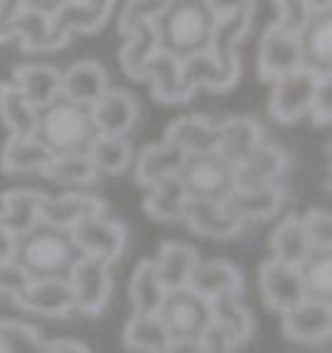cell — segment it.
Listing matches in <instances>:
<instances>
[{"label": "cell", "instance_id": "1", "mask_svg": "<svg viewBox=\"0 0 332 353\" xmlns=\"http://www.w3.org/2000/svg\"><path fill=\"white\" fill-rule=\"evenodd\" d=\"M216 19L218 16L205 0H166L154 19L158 52L172 55L179 63L208 52Z\"/></svg>", "mask_w": 332, "mask_h": 353}, {"label": "cell", "instance_id": "2", "mask_svg": "<svg viewBox=\"0 0 332 353\" xmlns=\"http://www.w3.org/2000/svg\"><path fill=\"white\" fill-rule=\"evenodd\" d=\"M83 257L70 236V229H57L39 221L34 229L16 236L11 260L21 268L29 281L42 278H70L76 263Z\"/></svg>", "mask_w": 332, "mask_h": 353}, {"label": "cell", "instance_id": "3", "mask_svg": "<svg viewBox=\"0 0 332 353\" xmlns=\"http://www.w3.org/2000/svg\"><path fill=\"white\" fill-rule=\"evenodd\" d=\"M32 135L50 154L57 156L86 154L99 132H96V125L91 117V107L70 101L65 97H57L47 107L37 110Z\"/></svg>", "mask_w": 332, "mask_h": 353}, {"label": "cell", "instance_id": "4", "mask_svg": "<svg viewBox=\"0 0 332 353\" xmlns=\"http://www.w3.org/2000/svg\"><path fill=\"white\" fill-rule=\"evenodd\" d=\"M177 179L189 200L226 203L236 188V169L218 151L185 156V164L177 172Z\"/></svg>", "mask_w": 332, "mask_h": 353}, {"label": "cell", "instance_id": "5", "mask_svg": "<svg viewBox=\"0 0 332 353\" xmlns=\"http://www.w3.org/2000/svg\"><path fill=\"white\" fill-rule=\"evenodd\" d=\"M169 341H198L211 325V301L195 294L189 286L169 288L156 312Z\"/></svg>", "mask_w": 332, "mask_h": 353}, {"label": "cell", "instance_id": "6", "mask_svg": "<svg viewBox=\"0 0 332 353\" xmlns=\"http://www.w3.org/2000/svg\"><path fill=\"white\" fill-rule=\"evenodd\" d=\"M320 78L322 76L311 73L307 68H299L293 73L276 78L273 81V91H270V101H267L270 117L283 122V125H291V122L307 117Z\"/></svg>", "mask_w": 332, "mask_h": 353}, {"label": "cell", "instance_id": "7", "mask_svg": "<svg viewBox=\"0 0 332 353\" xmlns=\"http://www.w3.org/2000/svg\"><path fill=\"white\" fill-rule=\"evenodd\" d=\"M70 236L78 244V250L83 252V257H96L107 265L117 263L125 252V244H127L125 223L107 219L104 213L81 219L70 229Z\"/></svg>", "mask_w": 332, "mask_h": 353}, {"label": "cell", "instance_id": "8", "mask_svg": "<svg viewBox=\"0 0 332 353\" xmlns=\"http://www.w3.org/2000/svg\"><path fill=\"white\" fill-rule=\"evenodd\" d=\"M68 281L73 288V312L89 317L104 312L112 294V265L96 257H81Z\"/></svg>", "mask_w": 332, "mask_h": 353}, {"label": "cell", "instance_id": "9", "mask_svg": "<svg viewBox=\"0 0 332 353\" xmlns=\"http://www.w3.org/2000/svg\"><path fill=\"white\" fill-rule=\"evenodd\" d=\"M301 65V47L299 37L283 29L273 21L260 39V55H257V76L265 83H273L276 78L299 70Z\"/></svg>", "mask_w": 332, "mask_h": 353}, {"label": "cell", "instance_id": "10", "mask_svg": "<svg viewBox=\"0 0 332 353\" xmlns=\"http://www.w3.org/2000/svg\"><path fill=\"white\" fill-rule=\"evenodd\" d=\"M114 0H99V3H83V0H68L60 6L50 19H52V32L57 42L68 47L76 34H94L107 23Z\"/></svg>", "mask_w": 332, "mask_h": 353}, {"label": "cell", "instance_id": "11", "mask_svg": "<svg viewBox=\"0 0 332 353\" xmlns=\"http://www.w3.org/2000/svg\"><path fill=\"white\" fill-rule=\"evenodd\" d=\"M296 37L301 65L317 76H332V11H314Z\"/></svg>", "mask_w": 332, "mask_h": 353}, {"label": "cell", "instance_id": "12", "mask_svg": "<svg viewBox=\"0 0 332 353\" xmlns=\"http://www.w3.org/2000/svg\"><path fill=\"white\" fill-rule=\"evenodd\" d=\"M260 291H262L267 309H273L278 314H283L304 301L299 270L293 265L278 263L273 257L260 268Z\"/></svg>", "mask_w": 332, "mask_h": 353}, {"label": "cell", "instance_id": "13", "mask_svg": "<svg viewBox=\"0 0 332 353\" xmlns=\"http://www.w3.org/2000/svg\"><path fill=\"white\" fill-rule=\"evenodd\" d=\"M286 188L280 182H273V185H255V188H234L223 205L249 226L252 221L273 219L286 205Z\"/></svg>", "mask_w": 332, "mask_h": 353}, {"label": "cell", "instance_id": "14", "mask_svg": "<svg viewBox=\"0 0 332 353\" xmlns=\"http://www.w3.org/2000/svg\"><path fill=\"white\" fill-rule=\"evenodd\" d=\"M182 221L200 236L208 239H234L247 229V223L239 221L223 203H208V200H189L185 203Z\"/></svg>", "mask_w": 332, "mask_h": 353}, {"label": "cell", "instance_id": "15", "mask_svg": "<svg viewBox=\"0 0 332 353\" xmlns=\"http://www.w3.org/2000/svg\"><path fill=\"white\" fill-rule=\"evenodd\" d=\"M242 73L239 55L231 60H216L211 52H200L182 63V78L185 86L195 94L198 88H211V91H229L236 86Z\"/></svg>", "mask_w": 332, "mask_h": 353}, {"label": "cell", "instance_id": "16", "mask_svg": "<svg viewBox=\"0 0 332 353\" xmlns=\"http://www.w3.org/2000/svg\"><path fill=\"white\" fill-rule=\"evenodd\" d=\"M283 317V335L296 343H324L332 332V304L324 301H309L280 314Z\"/></svg>", "mask_w": 332, "mask_h": 353}, {"label": "cell", "instance_id": "17", "mask_svg": "<svg viewBox=\"0 0 332 353\" xmlns=\"http://www.w3.org/2000/svg\"><path fill=\"white\" fill-rule=\"evenodd\" d=\"M13 304L42 317H68L73 312V288L65 278L29 281Z\"/></svg>", "mask_w": 332, "mask_h": 353}, {"label": "cell", "instance_id": "18", "mask_svg": "<svg viewBox=\"0 0 332 353\" xmlns=\"http://www.w3.org/2000/svg\"><path fill=\"white\" fill-rule=\"evenodd\" d=\"M91 117L99 135H127L141 117V107L133 94L110 88L96 104H91Z\"/></svg>", "mask_w": 332, "mask_h": 353}, {"label": "cell", "instance_id": "19", "mask_svg": "<svg viewBox=\"0 0 332 353\" xmlns=\"http://www.w3.org/2000/svg\"><path fill=\"white\" fill-rule=\"evenodd\" d=\"M236 169V188H255V185H273L288 172V154L276 143L257 145L234 166Z\"/></svg>", "mask_w": 332, "mask_h": 353}, {"label": "cell", "instance_id": "20", "mask_svg": "<svg viewBox=\"0 0 332 353\" xmlns=\"http://www.w3.org/2000/svg\"><path fill=\"white\" fill-rule=\"evenodd\" d=\"M110 91V76L96 60H78L60 73V97L78 104H96Z\"/></svg>", "mask_w": 332, "mask_h": 353}, {"label": "cell", "instance_id": "21", "mask_svg": "<svg viewBox=\"0 0 332 353\" xmlns=\"http://www.w3.org/2000/svg\"><path fill=\"white\" fill-rule=\"evenodd\" d=\"M187 286L208 301L218 296H242L244 276L229 260H208V263L200 260L189 276Z\"/></svg>", "mask_w": 332, "mask_h": 353}, {"label": "cell", "instance_id": "22", "mask_svg": "<svg viewBox=\"0 0 332 353\" xmlns=\"http://www.w3.org/2000/svg\"><path fill=\"white\" fill-rule=\"evenodd\" d=\"M104 210H107V205L96 195H81V192H68L60 198L45 195L42 205H39V221L57 226V229H73L81 219L99 216Z\"/></svg>", "mask_w": 332, "mask_h": 353}, {"label": "cell", "instance_id": "23", "mask_svg": "<svg viewBox=\"0 0 332 353\" xmlns=\"http://www.w3.org/2000/svg\"><path fill=\"white\" fill-rule=\"evenodd\" d=\"M143 81L151 83L154 99L161 104H185L192 99V91L185 86V78H182V63L172 55L156 52L151 63L145 65Z\"/></svg>", "mask_w": 332, "mask_h": 353}, {"label": "cell", "instance_id": "24", "mask_svg": "<svg viewBox=\"0 0 332 353\" xmlns=\"http://www.w3.org/2000/svg\"><path fill=\"white\" fill-rule=\"evenodd\" d=\"M164 141L182 148L185 156L208 154V151H216V145H218V122L208 120L203 114L179 117L166 128Z\"/></svg>", "mask_w": 332, "mask_h": 353}, {"label": "cell", "instance_id": "25", "mask_svg": "<svg viewBox=\"0 0 332 353\" xmlns=\"http://www.w3.org/2000/svg\"><path fill=\"white\" fill-rule=\"evenodd\" d=\"M265 141L262 125L255 117H229L218 122V145L216 151L226 156L234 166L247 154H252L257 145Z\"/></svg>", "mask_w": 332, "mask_h": 353}, {"label": "cell", "instance_id": "26", "mask_svg": "<svg viewBox=\"0 0 332 353\" xmlns=\"http://www.w3.org/2000/svg\"><path fill=\"white\" fill-rule=\"evenodd\" d=\"M185 164V151L169 141L145 145L138 161H135V182L141 188H151L166 176H177V172Z\"/></svg>", "mask_w": 332, "mask_h": 353}, {"label": "cell", "instance_id": "27", "mask_svg": "<svg viewBox=\"0 0 332 353\" xmlns=\"http://www.w3.org/2000/svg\"><path fill=\"white\" fill-rule=\"evenodd\" d=\"M11 83L26 97L34 110H42L60 97V70L52 65L29 63V65L13 68Z\"/></svg>", "mask_w": 332, "mask_h": 353}, {"label": "cell", "instance_id": "28", "mask_svg": "<svg viewBox=\"0 0 332 353\" xmlns=\"http://www.w3.org/2000/svg\"><path fill=\"white\" fill-rule=\"evenodd\" d=\"M45 192L29 188H16L3 192L0 198V216L6 221V226L13 232V236H21L29 229L39 223V205H42Z\"/></svg>", "mask_w": 332, "mask_h": 353}, {"label": "cell", "instance_id": "29", "mask_svg": "<svg viewBox=\"0 0 332 353\" xmlns=\"http://www.w3.org/2000/svg\"><path fill=\"white\" fill-rule=\"evenodd\" d=\"M156 270L161 283L169 288H182L189 283V276L195 270V265L200 263V254L195 247H189L185 242H166L161 244V250L156 254Z\"/></svg>", "mask_w": 332, "mask_h": 353}, {"label": "cell", "instance_id": "30", "mask_svg": "<svg viewBox=\"0 0 332 353\" xmlns=\"http://www.w3.org/2000/svg\"><path fill=\"white\" fill-rule=\"evenodd\" d=\"M252 16H255V8H239V11L218 16L216 26H213L208 52L216 60H231L239 55V42L252 29Z\"/></svg>", "mask_w": 332, "mask_h": 353}, {"label": "cell", "instance_id": "31", "mask_svg": "<svg viewBox=\"0 0 332 353\" xmlns=\"http://www.w3.org/2000/svg\"><path fill=\"white\" fill-rule=\"evenodd\" d=\"M50 159H52V154L34 135H11L3 145V154H0V169L6 174L42 172Z\"/></svg>", "mask_w": 332, "mask_h": 353}, {"label": "cell", "instance_id": "32", "mask_svg": "<svg viewBox=\"0 0 332 353\" xmlns=\"http://www.w3.org/2000/svg\"><path fill=\"white\" fill-rule=\"evenodd\" d=\"M304 299L332 304V250H309L296 265Z\"/></svg>", "mask_w": 332, "mask_h": 353}, {"label": "cell", "instance_id": "33", "mask_svg": "<svg viewBox=\"0 0 332 353\" xmlns=\"http://www.w3.org/2000/svg\"><path fill=\"white\" fill-rule=\"evenodd\" d=\"M185 203H187V195H185L182 182H179L177 176H166V179L148 188V195L143 200V210L154 221L174 223V221H182Z\"/></svg>", "mask_w": 332, "mask_h": 353}, {"label": "cell", "instance_id": "34", "mask_svg": "<svg viewBox=\"0 0 332 353\" xmlns=\"http://www.w3.org/2000/svg\"><path fill=\"white\" fill-rule=\"evenodd\" d=\"M158 52V42H156L154 21L135 26L130 34H125V44L120 50V65L133 81H143L145 65L151 63V57Z\"/></svg>", "mask_w": 332, "mask_h": 353}, {"label": "cell", "instance_id": "35", "mask_svg": "<svg viewBox=\"0 0 332 353\" xmlns=\"http://www.w3.org/2000/svg\"><path fill=\"white\" fill-rule=\"evenodd\" d=\"M13 39L21 42L26 52H45V50H63L52 32V19L32 8H23L13 23Z\"/></svg>", "mask_w": 332, "mask_h": 353}, {"label": "cell", "instance_id": "36", "mask_svg": "<svg viewBox=\"0 0 332 353\" xmlns=\"http://www.w3.org/2000/svg\"><path fill=\"white\" fill-rule=\"evenodd\" d=\"M309 239H307V232L301 226L299 216H286L270 234V252H273V260H278V263L296 268L309 254Z\"/></svg>", "mask_w": 332, "mask_h": 353}, {"label": "cell", "instance_id": "37", "mask_svg": "<svg viewBox=\"0 0 332 353\" xmlns=\"http://www.w3.org/2000/svg\"><path fill=\"white\" fill-rule=\"evenodd\" d=\"M166 286L158 278L154 260H141L130 278V301L135 314H156L164 301Z\"/></svg>", "mask_w": 332, "mask_h": 353}, {"label": "cell", "instance_id": "38", "mask_svg": "<svg viewBox=\"0 0 332 353\" xmlns=\"http://www.w3.org/2000/svg\"><path fill=\"white\" fill-rule=\"evenodd\" d=\"M86 154L99 174H125L133 164V145L125 135H96Z\"/></svg>", "mask_w": 332, "mask_h": 353}, {"label": "cell", "instance_id": "39", "mask_svg": "<svg viewBox=\"0 0 332 353\" xmlns=\"http://www.w3.org/2000/svg\"><path fill=\"white\" fill-rule=\"evenodd\" d=\"M39 174L57 185H91L99 179V172L89 154H57L47 161Z\"/></svg>", "mask_w": 332, "mask_h": 353}, {"label": "cell", "instance_id": "40", "mask_svg": "<svg viewBox=\"0 0 332 353\" xmlns=\"http://www.w3.org/2000/svg\"><path fill=\"white\" fill-rule=\"evenodd\" d=\"M0 120L8 128L11 135H32L37 110L26 101L19 88L11 81L0 83Z\"/></svg>", "mask_w": 332, "mask_h": 353}, {"label": "cell", "instance_id": "41", "mask_svg": "<svg viewBox=\"0 0 332 353\" xmlns=\"http://www.w3.org/2000/svg\"><path fill=\"white\" fill-rule=\"evenodd\" d=\"M211 320L223 325L226 330L231 332L234 338L242 343H247L255 332V317L252 312L244 307L242 296H218L211 301Z\"/></svg>", "mask_w": 332, "mask_h": 353}, {"label": "cell", "instance_id": "42", "mask_svg": "<svg viewBox=\"0 0 332 353\" xmlns=\"http://www.w3.org/2000/svg\"><path fill=\"white\" fill-rule=\"evenodd\" d=\"M122 341L135 353H156L169 343V335L156 314H135L133 312V317L125 325Z\"/></svg>", "mask_w": 332, "mask_h": 353}, {"label": "cell", "instance_id": "43", "mask_svg": "<svg viewBox=\"0 0 332 353\" xmlns=\"http://www.w3.org/2000/svg\"><path fill=\"white\" fill-rule=\"evenodd\" d=\"M50 341L34 325L0 320V353H47Z\"/></svg>", "mask_w": 332, "mask_h": 353}, {"label": "cell", "instance_id": "44", "mask_svg": "<svg viewBox=\"0 0 332 353\" xmlns=\"http://www.w3.org/2000/svg\"><path fill=\"white\" fill-rule=\"evenodd\" d=\"M311 250H332V216L324 208H311L301 216Z\"/></svg>", "mask_w": 332, "mask_h": 353}, {"label": "cell", "instance_id": "45", "mask_svg": "<svg viewBox=\"0 0 332 353\" xmlns=\"http://www.w3.org/2000/svg\"><path fill=\"white\" fill-rule=\"evenodd\" d=\"M166 0H127L120 16V34H130L141 23H151L161 13Z\"/></svg>", "mask_w": 332, "mask_h": 353}, {"label": "cell", "instance_id": "46", "mask_svg": "<svg viewBox=\"0 0 332 353\" xmlns=\"http://www.w3.org/2000/svg\"><path fill=\"white\" fill-rule=\"evenodd\" d=\"M198 353H236L239 351V341L223 325L213 322L200 332L198 341Z\"/></svg>", "mask_w": 332, "mask_h": 353}, {"label": "cell", "instance_id": "47", "mask_svg": "<svg viewBox=\"0 0 332 353\" xmlns=\"http://www.w3.org/2000/svg\"><path fill=\"white\" fill-rule=\"evenodd\" d=\"M278 8V19L276 21L288 29V32H299L304 23L309 21L311 16V6L309 0H273Z\"/></svg>", "mask_w": 332, "mask_h": 353}, {"label": "cell", "instance_id": "48", "mask_svg": "<svg viewBox=\"0 0 332 353\" xmlns=\"http://www.w3.org/2000/svg\"><path fill=\"white\" fill-rule=\"evenodd\" d=\"M309 117L314 125H330L332 120V76H322L320 83H317V91H314V99H311L309 107Z\"/></svg>", "mask_w": 332, "mask_h": 353}, {"label": "cell", "instance_id": "49", "mask_svg": "<svg viewBox=\"0 0 332 353\" xmlns=\"http://www.w3.org/2000/svg\"><path fill=\"white\" fill-rule=\"evenodd\" d=\"M26 286H29V278H26V273H23L19 265L13 263L11 257L8 260H0V296L16 301L19 294Z\"/></svg>", "mask_w": 332, "mask_h": 353}, {"label": "cell", "instance_id": "50", "mask_svg": "<svg viewBox=\"0 0 332 353\" xmlns=\"http://www.w3.org/2000/svg\"><path fill=\"white\" fill-rule=\"evenodd\" d=\"M23 11V0H0V44L13 39V23Z\"/></svg>", "mask_w": 332, "mask_h": 353}, {"label": "cell", "instance_id": "51", "mask_svg": "<svg viewBox=\"0 0 332 353\" xmlns=\"http://www.w3.org/2000/svg\"><path fill=\"white\" fill-rule=\"evenodd\" d=\"M205 3L211 6L216 16L239 11V8H255V0H205Z\"/></svg>", "mask_w": 332, "mask_h": 353}, {"label": "cell", "instance_id": "52", "mask_svg": "<svg viewBox=\"0 0 332 353\" xmlns=\"http://www.w3.org/2000/svg\"><path fill=\"white\" fill-rule=\"evenodd\" d=\"M13 244H16V236H13V232L6 226V221L0 216V260H8L11 257Z\"/></svg>", "mask_w": 332, "mask_h": 353}, {"label": "cell", "instance_id": "53", "mask_svg": "<svg viewBox=\"0 0 332 353\" xmlns=\"http://www.w3.org/2000/svg\"><path fill=\"white\" fill-rule=\"evenodd\" d=\"M68 0H23V8H32V11H39L45 13V16H52Z\"/></svg>", "mask_w": 332, "mask_h": 353}, {"label": "cell", "instance_id": "54", "mask_svg": "<svg viewBox=\"0 0 332 353\" xmlns=\"http://www.w3.org/2000/svg\"><path fill=\"white\" fill-rule=\"evenodd\" d=\"M47 353H91V351L78 341H50Z\"/></svg>", "mask_w": 332, "mask_h": 353}, {"label": "cell", "instance_id": "55", "mask_svg": "<svg viewBox=\"0 0 332 353\" xmlns=\"http://www.w3.org/2000/svg\"><path fill=\"white\" fill-rule=\"evenodd\" d=\"M156 353H198V343L195 341H169Z\"/></svg>", "mask_w": 332, "mask_h": 353}, {"label": "cell", "instance_id": "56", "mask_svg": "<svg viewBox=\"0 0 332 353\" xmlns=\"http://www.w3.org/2000/svg\"><path fill=\"white\" fill-rule=\"evenodd\" d=\"M311 13L314 11H332V0H309Z\"/></svg>", "mask_w": 332, "mask_h": 353}, {"label": "cell", "instance_id": "57", "mask_svg": "<svg viewBox=\"0 0 332 353\" xmlns=\"http://www.w3.org/2000/svg\"><path fill=\"white\" fill-rule=\"evenodd\" d=\"M83 3H99V0H83Z\"/></svg>", "mask_w": 332, "mask_h": 353}]
</instances>
